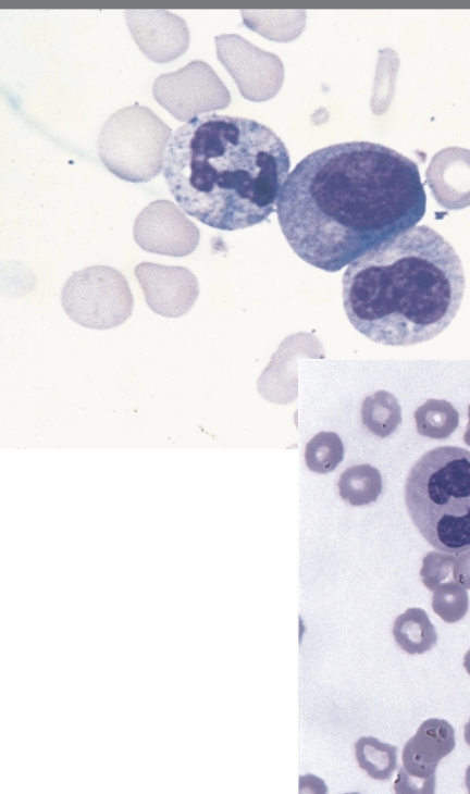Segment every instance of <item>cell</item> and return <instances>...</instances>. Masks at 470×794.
<instances>
[{"label":"cell","mask_w":470,"mask_h":794,"mask_svg":"<svg viewBox=\"0 0 470 794\" xmlns=\"http://www.w3.org/2000/svg\"><path fill=\"white\" fill-rule=\"evenodd\" d=\"M426 209L418 165L380 144L350 141L305 157L276 203L284 237L305 262L336 272L416 226Z\"/></svg>","instance_id":"6da1fadb"},{"label":"cell","mask_w":470,"mask_h":794,"mask_svg":"<svg viewBox=\"0 0 470 794\" xmlns=\"http://www.w3.org/2000/svg\"><path fill=\"white\" fill-rule=\"evenodd\" d=\"M289 166L288 150L270 127L213 113L175 131L163 175L185 213L210 227L235 231L269 218Z\"/></svg>","instance_id":"7a4b0ae2"},{"label":"cell","mask_w":470,"mask_h":794,"mask_svg":"<svg viewBox=\"0 0 470 794\" xmlns=\"http://www.w3.org/2000/svg\"><path fill=\"white\" fill-rule=\"evenodd\" d=\"M462 263L436 231L413 226L354 260L343 275V306L374 343L428 342L455 318L465 291Z\"/></svg>","instance_id":"3957f363"},{"label":"cell","mask_w":470,"mask_h":794,"mask_svg":"<svg viewBox=\"0 0 470 794\" xmlns=\"http://www.w3.org/2000/svg\"><path fill=\"white\" fill-rule=\"evenodd\" d=\"M405 501L415 525L435 549H470V451L441 446L425 452L409 472Z\"/></svg>","instance_id":"277c9868"},{"label":"cell","mask_w":470,"mask_h":794,"mask_svg":"<svg viewBox=\"0 0 470 794\" xmlns=\"http://www.w3.org/2000/svg\"><path fill=\"white\" fill-rule=\"evenodd\" d=\"M171 128L149 108L137 102L113 113L102 125L98 153L116 177L146 183L164 168Z\"/></svg>","instance_id":"5b68a950"},{"label":"cell","mask_w":470,"mask_h":794,"mask_svg":"<svg viewBox=\"0 0 470 794\" xmlns=\"http://www.w3.org/2000/svg\"><path fill=\"white\" fill-rule=\"evenodd\" d=\"M61 305L78 325L109 330L123 324L133 312L134 298L126 277L108 265L75 271L61 290Z\"/></svg>","instance_id":"8992f818"},{"label":"cell","mask_w":470,"mask_h":794,"mask_svg":"<svg viewBox=\"0 0 470 794\" xmlns=\"http://www.w3.org/2000/svg\"><path fill=\"white\" fill-rule=\"evenodd\" d=\"M156 101L181 122L231 103L226 86L206 62L195 60L184 67L161 74L152 85Z\"/></svg>","instance_id":"52a82bcc"},{"label":"cell","mask_w":470,"mask_h":794,"mask_svg":"<svg viewBox=\"0 0 470 794\" xmlns=\"http://www.w3.org/2000/svg\"><path fill=\"white\" fill-rule=\"evenodd\" d=\"M219 61L235 80L240 95L253 102L273 98L284 80L281 59L236 34L214 38Z\"/></svg>","instance_id":"ba28073f"},{"label":"cell","mask_w":470,"mask_h":794,"mask_svg":"<svg viewBox=\"0 0 470 794\" xmlns=\"http://www.w3.org/2000/svg\"><path fill=\"white\" fill-rule=\"evenodd\" d=\"M133 236L136 244L147 252L184 257L195 250L200 234L176 204L159 199L139 212Z\"/></svg>","instance_id":"9c48e42d"},{"label":"cell","mask_w":470,"mask_h":794,"mask_svg":"<svg viewBox=\"0 0 470 794\" xmlns=\"http://www.w3.org/2000/svg\"><path fill=\"white\" fill-rule=\"evenodd\" d=\"M455 745V731L448 721L426 719L406 742L398 773L410 787L434 793L437 764Z\"/></svg>","instance_id":"30bf717a"},{"label":"cell","mask_w":470,"mask_h":794,"mask_svg":"<svg viewBox=\"0 0 470 794\" xmlns=\"http://www.w3.org/2000/svg\"><path fill=\"white\" fill-rule=\"evenodd\" d=\"M134 274L147 306L159 315L178 318L197 299V278L186 268L141 262L135 266Z\"/></svg>","instance_id":"8fae6325"},{"label":"cell","mask_w":470,"mask_h":794,"mask_svg":"<svg viewBox=\"0 0 470 794\" xmlns=\"http://www.w3.org/2000/svg\"><path fill=\"white\" fill-rule=\"evenodd\" d=\"M125 20L138 48L153 62H171L188 49V26L174 13L166 10H126Z\"/></svg>","instance_id":"7c38bea8"},{"label":"cell","mask_w":470,"mask_h":794,"mask_svg":"<svg viewBox=\"0 0 470 794\" xmlns=\"http://www.w3.org/2000/svg\"><path fill=\"white\" fill-rule=\"evenodd\" d=\"M426 183L436 202L447 210L470 207V150L447 147L431 159Z\"/></svg>","instance_id":"4fadbf2b"},{"label":"cell","mask_w":470,"mask_h":794,"mask_svg":"<svg viewBox=\"0 0 470 794\" xmlns=\"http://www.w3.org/2000/svg\"><path fill=\"white\" fill-rule=\"evenodd\" d=\"M245 25L273 41L287 42L305 28V11L242 10Z\"/></svg>","instance_id":"5bb4252c"},{"label":"cell","mask_w":470,"mask_h":794,"mask_svg":"<svg viewBox=\"0 0 470 794\" xmlns=\"http://www.w3.org/2000/svg\"><path fill=\"white\" fill-rule=\"evenodd\" d=\"M392 633L397 645L410 655L423 654L437 642L435 626L428 613L417 607L408 608L396 618Z\"/></svg>","instance_id":"9a60e30c"},{"label":"cell","mask_w":470,"mask_h":794,"mask_svg":"<svg viewBox=\"0 0 470 794\" xmlns=\"http://www.w3.org/2000/svg\"><path fill=\"white\" fill-rule=\"evenodd\" d=\"M338 493L352 506L369 505L375 501L382 492L380 471L368 464L347 468L339 476Z\"/></svg>","instance_id":"2e32d148"},{"label":"cell","mask_w":470,"mask_h":794,"mask_svg":"<svg viewBox=\"0 0 470 794\" xmlns=\"http://www.w3.org/2000/svg\"><path fill=\"white\" fill-rule=\"evenodd\" d=\"M361 420L371 433L387 437L401 422L400 406L391 393L379 390L363 400Z\"/></svg>","instance_id":"e0dca14e"},{"label":"cell","mask_w":470,"mask_h":794,"mask_svg":"<svg viewBox=\"0 0 470 794\" xmlns=\"http://www.w3.org/2000/svg\"><path fill=\"white\" fill-rule=\"evenodd\" d=\"M417 432L430 438L449 437L459 424V413L444 399H428L413 413Z\"/></svg>","instance_id":"ac0fdd59"},{"label":"cell","mask_w":470,"mask_h":794,"mask_svg":"<svg viewBox=\"0 0 470 794\" xmlns=\"http://www.w3.org/2000/svg\"><path fill=\"white\" fill-rule=\"evenodd\" d=\"M358 766L374 780H387L397 767V747L373 736H361L355 743Z\"/></svg>","instance_id":"d6986e66"},{"label":"cell","mask_w":470,"mask_h":794,"mask_svg":"<svg viewBox=\"0 0 470 794\" xmlns=\"http://www.w3.org/2000/svg\"><path fill=\"white\" fill-rule=\"evenodd\" d=\"M344 445L334 432H320L306 445L305 460L312 472L326 474L343 460Z\"/></svg>","instance_id":"ffe728a7"},{"label":"cell","mask_w":470,"mask_h":794,"mask_svg":"<svg viewBox=\"0 0 470 794\" xmlns=\"http://www.w3.org/2000/svg\"><path fill=\"white\" fill-rule=\"evenodd\" d=\"M432 608L442 620L455 623L461 620L468 611V592L456 581L442 583L433 591Z\"/></svg>","instance_id":"44dd1931"},{"label":"cell","mask_w":470,"mask_h":794,"mask_svg":"<svg viewBox=\"0 0 470 794\" xmlns=\"http://www.w3.org/2000/svg\"><path fill=\"white\" fill-rule=\"evenodd\" d=\"M456 557L453 554L429 551L422 560V567L420 570V578L424 586L434 591L445 580H447L453 572V565Z\"/></svg>","instance_id":"7402d4cb"},{"label":"cell","mask_w":470,"mask_h":794,"mask_svg":"<svg viewBox=\"0 0 470 794\" xmlns=\"http://www.w3.org/2000/svg\"><path fill=\"white\" fill-rule=\"evenodd\" d=\"M452 574L456 582L470 590V549L456 557Z\"/></svg>","instance_id":"603a6c76"},{"label":"cell","mask_w":470,"mask_h":794,"mask_svg":"<svg viewBox=\"0 0 470 794\" xmlns=\"http://www.w3.org/2000/svg\"><path fill=\"white\" fill-rule=\"evenodd\" d=\"M463 442L470 447V405L468 406V424L463 433Z\"/></svg>","instance_id":"cb8c5ba5"},{"label":"cell","mask_w":470,"mask_h":794,"mask_svg":"<svg viewBox=\"0 0 470 794\" xmlns=\"http://www.w3.org/2000/svg\"><path fill=\"white\" fill-rule=\"evenodd\" d=\"M466 671L470 675V649L467 650V653L463 656V662H462Z\"/></svg>","instance_id":"d4e9b609"},{"label":"cell","mask_w":470,"mask_h":794,"mask_svg":"<svg viewBox=\"0 0 470 794\" xmlns=\"http://www.w3.org/2000/svg\"><path fill=\"white\" fill-rule=\"evenodd\" d=\"M463 736H465V741H466V742H467V744H468V745L470 746V719H469V721H468V722H467V723L465 724V730H463Z\"/></svg>","instance_id":"484cf974"},{"label":"cell","mask_w":470,"mask_h":794,"mask_svg":"<svg viewBox=\"0 0 470 794\" xmlns=\"http://www.w3.org/2000/svg\"><path fill=\"white\" fill-rule=\"evenodd\" d=\"M465 783L468 789V793H470V766L466 770Z\"/></svg>","instance_id":"4316f807"}]
</instances>
